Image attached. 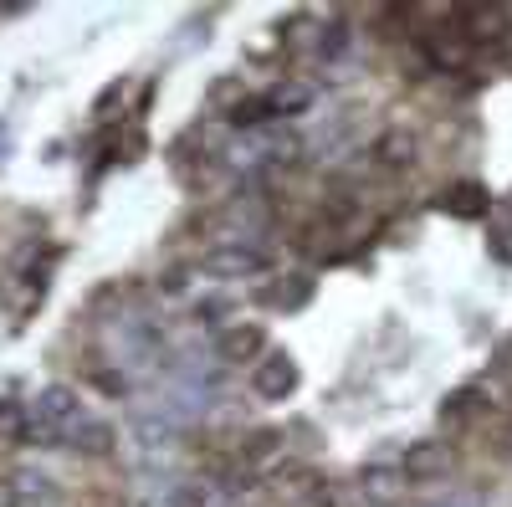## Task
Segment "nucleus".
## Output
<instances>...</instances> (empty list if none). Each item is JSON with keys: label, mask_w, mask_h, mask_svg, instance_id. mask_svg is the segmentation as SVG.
Wrapping results in <instances>:
<instances>
[{"label": "nucleus", "mask_w": 512, "mask_h": 507, "mask_svg": "<svg viewBox=\"0 0 512 507\" xmlns=\"http://www.w3.org/2000/svg\"><path fill=\"white\" fill-rule=\"evenodd\" d=\"M292 385H297V369H292V359H287V354H272L262 369H256V390H262L267 400H282Z\"/></svg>", "instance_id": "1"}, {"label": "nucleus", "mask_w": 512, "mask_h": 507, "mask_svg": "<svg viewBox=\"0 0 512 507\" xmlns=\"http://www.w3.org/2000/svg\"><path fill=\"white\" fill-rule=\"evenodd\" d=\"M441 446H415L410 456H405V477H436V467H441Z\"/></svg>", "instance_id": "2"}, {"label": "nucleus", "mask_w": 512, "mask_h": 507, "mask_svg": "<svg viewBox=\"0 0 512 507\" xmlns=\"http://www.w3.org/2000/svg\"><path fill=\"white\" fill-rule=\"evenodd\" d=\"M364 487H369V497H400V487H405V472H369L364 477Z\"/></svg>", "instance_id": "3"}, {"label": "nucleus", "mask_w": 512, "mask_h": 507, "mask_svg": "<svg viewBox=\"0 0 512 507\" xmlns=\"http://www.w3.org/2000/svg\"><path fill=\"white\" fill-rule=\"evenodd\" d=\"M226 344H231V349H226L231 359H246V354H251V344H256V333H251V328H246V333H231Z\"/></svg>", "instance_id": "4"}]
</instances>
